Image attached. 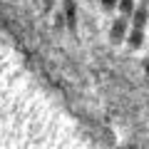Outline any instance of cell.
Instances as JSON below:
<instances>
[{
  "label": "cell",
  "instance_id": "obj_1",
  "mask_svg": "<svg viewBox=\"0 0 149 149\" xmlns=\"http://www.w3.org/2000/svg\"><path fill=\"white\" fill-rule=\"evenodd\" d=\"M122 35H124V20H117L114 25H112V40H114V42H119V40H122Z\"/></svg>",
  "mask_w": 149,
  "mask_h": 149
},
{
  "label": "cell",
  "instance_id": "obj_2",
  "mask_svg": "<svg viewBox=\"0 0 149 149\" xmlns=\"http://www.w3.org/2000/svg\"><path fill=\"white\" fill-rule=\"evenodd\" d=\"M144 20H147V10H144V8H139V10H134V27H142L144 25Z\"/></svg>",
  "mask_w": 149,
  "mask_h": 149
},
{
  "label": "cell",
  "instance_id": "obj_3",
  "mask_svg": "<svg viewBox=\"0 0 149 149\" xmlns=\"http://www.w3.org/2000/svg\"><path fill=\"white\" fill-rule=\"evenodd\" d=\"M117 3H119V10H122L124 15H129V13L134 10V3H132V0H117Z\"/></svg>",
  "mask_w": 149,
  "mask_h": 149
},
{
  "label": "cell",
  "instance_id": "obj_4",
  "mask_svg": "<svg viewBox=\"0 0 149 149\" xmlns=\"http://www.w3.org/2000/svg\"><path fill=\"white\" fill-rule=\"evenodd\" d=\"M129 45H132V47H139V45H142V32H139V30H132V35H129Z\"/></svg>",
  "mask_w": 149,
  "mask_h": 149
},
{
  "label": "cell",
  "instance_id": "obj_5",
  "mask_svg": "<svg viewBox=\"0 0 149 149\" xmlns=\"http://www.w3.org/2000/svg\"><path fill=\"white\" fill-rule=\"evenodd\" d=\"M102 5H104V8H114V5H117V0H102Z\"/></svg>",
  "mask_w": 149,
  "mask_h": 149
},
{
  "label": "cell",
  "instance_id": "obj_6",
  "mask_svg": "<svg viewBox=\"0 0 149 149\" xmlns=\"http://www.w3.org/2000/svg\"><path fill=\"white\" fill-rule=\"evenodd\" d=\"M144 3H149V0H144Z\"/></svg>",
  "mask_w": 149,
  "mask_h": 149
}]
</instances>
